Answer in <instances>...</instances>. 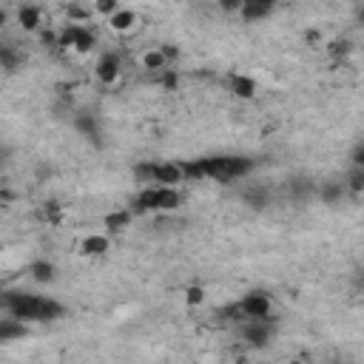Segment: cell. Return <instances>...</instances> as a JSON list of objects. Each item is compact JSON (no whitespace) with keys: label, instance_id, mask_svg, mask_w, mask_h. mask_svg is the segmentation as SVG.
Listing matches in <instances>:
<instances>
[{"label":"cell","instance_id":"1","mask_svg":"<svg viewBox=\"0 0 364 364\" xmlns=\"http://www.w3.org/2000/svg\"><path fill=\"white\" fill-rule=\"evenodd\" d=\"M4 307L6 314L20 319V322H58L66 307L51 299V296H37V293H26V290H15L4 296Z\"/></svg>","mask_w":364,"mask_h":364},{"label":"cell","instance_id":"2","mask_svg":"<svg viewBox=\"0 0 364 364\" xmlns=\"http://www.w3.org/2000/svg\"><path fill=\"white\" fill-rule=\"evenodd\" d=\"M182 205V194L177 185H145L134 202H131V211L140 214H171Z\"/></svg>","mask_w":364,"mask_h":364},{"label":"cell","instance_id":"3","mask_svg":"<svg viewBox=\"0 0 364 364\" xmlns=\"http://www.w3.org/2000/svg\"><path fill=\"white\" fill-rule=\"evenodd\" d=\"M205 177L217 180V182H234L242 180L253 171V160L250 157H236V154H222V157H199Z\"/></svg>","mask_w":364,"mask_h":364},{"label":"cell","instance_id":"4","mask_svg":"<svg viewBox=\"0 0 364 364\" xmlns=\"http://www.w3.org/2000/svg\"><path fill=\"white\" fill-rule=\"evenodd\" d=\"M274 333H276V325H274L271 319H248V322L239 325L242 342H245L248 347H256V350L268 347V342L274 339Z\"/></svg>","mask_w":364,"mask_h":364},{"label":"cell","instance_id":"5","mask_svg":"<svg viewBox=\"0 0 364 364\" xmlns=\"http://www.w3.org/2000/svg\"><path fill=\"white\" fill-rule=\"evenodd\" d=\"M239 307L245 319H271L274 314V299L265 293V290H248L242 299H239Z\"/></svg>","mask_w":364,"mask_h":364},{"label":"cell","instance_id":"6","mask_svg":"<svg viewBox=\"0 0 364 364\" xmlns=\"http://www.w3.org/2000/svg\"><path fill=\"white\" fill-rule=\"evenodd\" d=\"M94 74L102 86H114L123 74V60L117 51H102V55L97 58V66H94Z\"/></svg>","mask_w":364,"mask_h":364},{"label":"cell","instance_id":"7","mask_svg":"<svg viewBox=\"0 0 364 364\" xmlns=\"http://www.w3.org/2000/svg\"><path fill=\"white\" fill-rule=\"evenodd\" d=\"M74 131L86 140V142H91V145H102V126H100V117L97 114H91V112H80V114H74Z\"/></svg>","mask_w":364,"mask_h":364},{"label":"cell","instance_id":"8","mask_svg":"<svg viewBox=\"0 0 364 364\" xmlns=\"http://www.w3.org/2000/svg\"><path fill=\"white\" fill-rule=\"evenodd\" d=\"M344 194H347L344 180H322V182L316 185V199H319L322 205H339V202L344 199Z\"/></svg>","mask_w":364,"mask_h":364},{"label":"cell","instance_id":"9","mask_svg":"<svg viewBox=\"0 0 364 364\" xmlns=\"http://www.w3.org/2000/svg\"><path fill=\"white\" fill-rule=\"evenodd\" d=\"M185 182L182 163H157L154 168V185H180Z\"/></svg>","mask_w":364,"mask_h":364},{"label":"cell","instance_id":"10","mask_svg":"<svg viewBox=\"0 0 364 364\" xmlns=\"http://www.w3.org/2000/svg\"><path fill=\"white\" fill-rule=\"evenodd\" d=\"M225 86H228V91H231L234 97H239V100H253V97H256V80L248 77V74H228V77H225Z\"/></svg>","mask_w":364,"mask_h":364},{"label":"cell","instance_id":"11","mask_svg":"<svg viewBox=\"0 0 364 364\" xmlns=\"http://www.w3.org/2000/svg\"><path fill=\"white\" fill-rule=\"evenodd\" d=\"M137 23H140V15H137L134 9H126V6H120V9L109 18V29L117 32V34H126V32L137 29Z\"/></svg>","mask_w":364,"mask_h":364},{"label":"cell","instance_id":"12","mask_svg":"<svg viewBox=\"0 0 364 364\" xmlns=\"http://www.w3.org/2000/svg\"><path fill=\"white\" fill-rule=\"evenodd\" d=\"M242 202L250 208V211H265L271 205V191L265 185H250L242 191Z\"/></svg>","mask_w":364,"mask_h":364},{"label":"cell","instance_id":"13","mask_svg":"<svg viewBox=\"0 0 364 364\" xmlns=\"http://www.w3.org/2000/svg\"><path fill=\"white\" fill-rule=\"evenodd\" d=\"M18 23L23 26V32H40L43 26V9L34 4H23L18 9Z\"/></svg>","mask_w":364,"mask_h":364},{"label":"cell","instance_id":"14","mask_svg":"<svg viewBox=\"0 0 364 364\" xmlns=\"http://www.w3.org/2000/svg\"><path fill=\"white\" fill-rule=\"evenodd\" d=\"M29 276L40 285H51L58 279V268H55V262H48V259H37V262L29 265Z\"/></svg>","mask_w":364,"mask_h":364},{"label":"cell","instance_id":"15","mask_svg":"<svg viewBox=\"0 0 364 364\" xmlns=\"http://www.w3.org/2000/svg\"><path fill=\"white\" fill-rule=\"evenodd\" d=\"M140 63H142V69L145 72H166L171 63H168V58L163 55V48L157 46V48H148V51H142V55H140Z\"/></svg>","mask_w":364,"mask_h":364},{"label":"cell","instance_id":"16","mask_svg":"<svg viewBox=\"0 0 364 364\" xmlns=\"http://www.w3.org/2000/svg\"><path fill=\"white\" fill-rule=\"evenodd\" d=\"M80 250H83L86 256H102V253L112 250V239H109L106 234H91V236L83 239Z\"/></svg>","mask_w":364,"mask_h":364},{"label":"cell","instance_id":"17","mask_svg":"<svg viewBox=\"0 0 364 364\" xmlns=\"http://www.w3.org/2000/svg\"><path fill=\"white\" fill-rule=\"evenodd\" d=\"M94 46H97V34H94V29L77 23V26H74V51H80V55H88V51H91Z\"/></svg>","mask_w":364,"mask_h":364},{"label":"cell","instance_id":"18","mask_svg":"<svg viewBox=\"0 0 364 364\" xmlns=\"http://www.w3.org/2000/svg\"><path fill=\"white\" fill-rule=\"evenodd\" d=\"M26 336V322L9 316V319H0V342H15Z\"/></svg>","mask_w":364,"mask_h":364},{"label":"cell","instance_id":"19","mask_svg":"<svg viewBox=\"0 0 364 364\" xmlns=\"http://www.w3.org/2000/svg\"><path fill=\"white\" fill-rule=\"evenodd\" d=\"M271 15H274V6H268V4H245V6H242V12H239V18H242L245 23L268 20Z\"/></svg>","mask_w":364,"mask_h":364},{"label":"cell","instance_id":"20","mask_svg":"<svg viewBox=\"0 0 364 364\" xmlns=\"http://www.w3.org/2000/svg\"><path fill=\"white\" fill-rule=\"evenodd\" d=\"M137 214L131 211V208H123V211H114V214H109L106 217V231L109 234H120V231H126L128 225H131V220H134Z\"/></svg>","mask_w":364,"mask_h":364},{"label":"cell","instance_id":"21","mask_svg":"<svg viewBox=\"0 0 364 364\" xmlns=\"http://www.w3.org/2000/svg\"><path fill=\"white\" fill-rule=\"evenodd\" d=\"M290 196H293L296 202L314 199V196H316V182H310V180H304V177L293 180V182H290Z\"/></svg>","mask_w":364,"mask_h":364},{"label":"cell","instance_id":"22","mask_svg":"<svg viewBox=\"0 0 364 364\" xmlns=\"http://www.w3.org/2000/svg\"><path fill=\"white\" fill-rule=\"evenodd\" d=\"M0 66H4L6 74H15L23 66V55H20V51H15L12 46H4V48H0Z\"/></svg>","mask_w":364,"mask_h":364},{"label":"cell","instance_id":"23","mask_svg":"<svg viewBox=\"0 0 364 364\" xmlns=\"http://www.w3.org/2000/svg\"><path fill=\"white\" fill-rule=\"evenodd\" d=\"M344 185H347V194H353V196L364 194V168L350 166V171L344 174Z\"/></svg>","mask_w":364,"mask_h":364},{"label":"cell","instance_id":"24","mask_svg":"<svg viewBox=\"0 0 364 364\" xmlns=\"http://www.w3.org/2000/svg\"><path fill=\"white\" fill-rule=\"evenodd\" d=\"M154 168H157V160L137 163V166H134V180H137V182H145V185H154Z\"/></svg>","mask_w":364,"mask_h":364},{"label":"cell","instance_id":"25","mask_svg":"<svg viewBox=\"0 0 364 364\" xmlns=\"http://www.w3.org/2000/svg\"><path fill=\"white\" fill-rule=\"evenodd\" d=\"M182 296H185V304L199 307V304L205 302V288H202V285H188V288L182 290Z\"/></svg>","mask_w":364,"mask_h":364},{"label":"cell","instance_id":"26","mask_svg":"<svg viewBox=\"0 0 364 364\" xmlns=\"http://www.w3.org/2000/svg\"><path fill=\"white\" fill-rule=\"evenodd\" d=\"M117 9H120V0H94V12H97V15H102L106 20H109Z\"/></svg>","mask_w":364,"mask_h":364},{"label":"cell","instance_id":"27","mask_svg":"<svg viewBox=\"0 0 364 364\" xmlns=\"http://www.w3.org/2000/svg\"><path fill=\"white\" fill-rule=\"evenodd\" d=\"M66 15H69V23H86V20L91 18V12L83 9L80 4H69V6H66Z\"/></svg>","mask_w":364,"mask_h":364},{"label":"cell","instance_id":"28","mask_svg":"<svg viewBox=\"0 0 364 364\" xmlns=\"http://www.w3.org/2000/svg\"><path fill=\"white\" fill-rule=\"evenodd\" d=\"M177 86H180V74H177L174 69L160 72V88H163V91H177Z\"/></svg>","mask_w":364,"mask_h":364},{"label":"cell","instance_id":"29","mask_svg":"<svg viewBox=\"0 0 364 364\" xmlns=\"http://www.w3.org/2000/svg\"><path fill=\"white\" fill-rule=\"evenodd\" d=\"M40 217H43L46 222L55 225V222L60 220V205H58V202H46V205L40 208Z\"/></svg>","mask_w":364,"mask_h":364},{"label":"cell","instance_id":"30","mask_svg":"<svg viewBox=\"0 0 364 364\" xmlns=\"http://www.w3.org/2000/svg\"><path fill=\"white\" fill-rule=\"evenodd\" d=\"M242 6H245V0H220V9L228 15H239Z\"/></svg>","mask_w":364,"mask_h":364},{"label":"cell","instance_id":"31","mask_svg":"<svg viewBox=\"0 0 364 364\" xmlns=\"http://www.w3.org/2000/svg\"><path fill=\"white\" fill-rule=\"evenodd\" d=\"M330 55H333V58H344V55H350V43H347V40H336V43H330Z\"/></svg>","mask_w":364,"mask_h":364},{"label":"cell","instance_id":"32","mask_svg":"<svg viewBox=\"0 0 364 364\" xmlns=\"http://www.w3.org/2000/svg\"><path fill=\"white\" fill-rule=\"evenodd\" d=\"M350 166H358V168H364V142H358V145L350 151Z\"/></svg>","mask_w":364,"mask_h":364},{"label":"cell","instance_id":"33","mask_svg":"<svg viewBox=\"0 0 364 364\" xmlns=\"http://www.w3.org/2000/svg\"><path fill=\"white\" fill-rule=\"evenodd\" d=\"M160 48H163V55L168 58V63H174V60L180 58V48H174V43H163Z\"/></svg>","mask_w":364,"mask_h":364},{"label":"cell","instance_id":"34","mask_svg":"<svg viewBox=\"0 0 364 364\" xmlns=\"http://www.w3.org/2000/svg\"><path fill=\"white\" fill-rule=\"evenodd\" d=\"M307 43H310V46H319V43H322V32L310 29V32H307Z\"/></svg>","mask_w":364,"mask_h":364},{"label":"cell","instance_id":"35","mask_svg":"<svg viewBox=\"0 0 364 364\" xmlns=\"http://www.w3.org/2000/svg\"><path fill=\"white\" fill-rule=\"evenodd\" d=\"M356 23H358V26H364V4L356 9Z\"/></svg>","mask_w":364,"mask_h":364},{"label":"cell","instance_id":"36","mask_svg":"<svg viewBox=\"0 0 364 364\" xmlns=\"http://www.w3.org/2000/svg\"><path fill=\"white\" fill-rule=\"evenodd\" d=\"M245 4H268V6H276V0H245Z\"/></svg>","mask_w":364,"mask_h":364},{"label":"cell","instance_id":"37","mask_svg":"<svg viewBox=\"0 0 364 364\" xmlns=\"http://www.w3.org/2000/svg\"><path fill=\"white\" fill-rule=\"evenodd\" d=\"M356 288H358V293H364V274L358 276V282H356Z\"/></svg>","mask_w":364,"mask_h":364}]
</instances>
